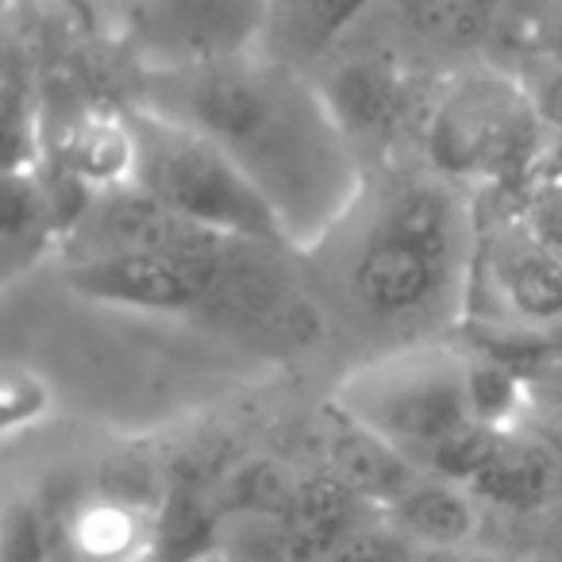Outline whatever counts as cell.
<instances>
[{"mask_svg":"<svg viewBox=\"0 0 562 562\" xmlns=\"http://www.w3.org/2000/svg\"><path fill=\"white\" fill-rule=\"evenodd\" d=\"M301 477L293 474L281 459H239L232 474L212 493L224 516H250L266 524H290L293 505H297Z\"/></svg>","mask_w":562,"mask_h":562,"instance_id":"cell-15","label":"cell"},{"mask_svg":"<svg viewBox=\"0 0 562 562\" xmlns=\"http://www.w3.org/2000/svg\"><path fill=\"white\" fill-rule=\"evenodd\" d=\"M485 281L513 321H562V250L551 247L536 227H501L485 255Z\"/></svg>","mask_w":562,"mask_h":562,"instance_id":"cell-8","label":"cell"},{"mask_svg":"<svg viewBox=\"0 0 562 562\" xmlns=\"http://www.w3.org/2000/svg\"><path fill=\"white\" fill-rule=\"evenodd\" d=\"M321 101L331 124L351 135H385L401 120L408 101L405 70L390 55H359L328 74Z\"/></svg>","mask_w":562,"mask_h":562,"instance_id":"cell-13","label":"cell"},{"mask_svg":"<svg viewBox=\"0 0 562 562\" xmlns=\"http://www.w3.org/2000/svg\"><path fill=\"white\" fill-rule=\"evenodd\" d=\"M239 247L227 235L201 227L196 220L173 212L158 196L139 186L109 189L89 196L81 216L63 235L66 262L112 255H181V258H216Z\"/></svg>","mask_w":562,"mask_h":562,"instance_id":"cell-5","label":"cell"},{"mask_svg":"<svg viewBox=\"0 0 562 562\" xmlns=\"http://www.w3.org/2000/svg\"><path fill=\"white\" fill-rule=\"evenodd\" d=\"M150 109L224 147L270 196L290 239L328 227L355 189L344 132L321 93H305L290 74L212 58L166 78Z\"/></svg>","mask_w":562,"mask_h":562,"instance_id":"cell-1","label":"cell"},{"mask_svg":"<svg viewBox=\"0 0 562 562\" xmlns=\"http://www.w3.org/2000/svg\"><path fill=\"white\" fill-rule=\"evenodd\" d=\"M336 405L397 443L416 467L474 420L470 362L443 347H416L362 367L336 390Z\"/></svg>","mask_w":562,"mask_h":562,"instance_id":"cell-4","label":"cell"},{"mask_svg":"<svg viewBox=\"0 0 562 562\" xmlns=\"http://www.w3.org/2000/svg\"><path fill=\"white\" fill-rule=\"evenodd\" d=\"M562 485V454L543 436H531L520 428H497L493 447L467 490L477 501H490L501 508L531 513L559 497Z\"/></svg>","mask_w":562,"mask_h":562,"instance_id":"cell-10","label":"cell"},{"mask_svg":"<svg viewBox=\"0 0 562 562\" xmlns=\"http://www.w3.org/2000/svg\"><path fill=\"white\" fill-rule=\"evenodd\" d=\"M401 539L405 536H401L393 524L390 528H370V524H362L359 531H351V536L328 554V562H405L401 559V554H405Z\"/></svg>","mask_w":562,"mask_h":562,"instance_id":"cell-25","label":"cell"},{"mask_svg":"<svg viewBox=\"0 0 562 562\" xmlns=\"http://www.w3.org/2000/svg\"><path fill=\"white\" fill-rule=\"evenodd\" d=\"M493 4H497V9H501V4H516V0H493Z\"/></svg>","mask_w":562,"mask_h":562,"instance_id":"cell-27","label":"cell"},{"mask_svg":"<svg viewBox=\"0 0 562 562\" xmlns=\"http://www.w3.org/2000/svg\"><path fill=\"white\" fill-rule=\"evenodd\" d=\"M181 16L196 35H212V55L227 50V40L247 35L262 16L266 0H178Z\"/></svg>","mask_w":562,"mask_h":562,"instance_id":"cell-22","label":"cell"},{"mask_svg":"<svg viewBox=\"0 0 562 562\" xmlns=\"http://www.w3.org/2000/svg\"><path fill=\"white\" fill-rule=\"evenodd\" d=\"M224 508L212 493L170 490L158 505V554L162 562H201L216 551Z\"/></svg>","mask_w":562,"mask_h":562,"instance_id":"cell-17","label":"cell"},{"mask_svg":"<svg viewBox=\"0 0 562 562\" xmlns=\"http://www.w3.org/2000/svg\"><path fill=\"white\" fill-rule=\"evenodd\" d=\"M243 247V243H239ZM232 255L181 258V255H112L66 262V281L97 305L132 313H196L220 301L227 285Z\"/></svg>","mask_w":562,"mask_h":562,"instance_id":"cell-6","label":"cell"},{"mask_svg":"<svg viewBox=\"0 0 562 562\" xmlns=\"http://www.w3.org/2000/svg\"><path fill=\"white\" fill-rule=\"evenodd\" d=\"M70 562H147L158 554V513L112 497H81L50 520Z\"/></svg>","mask_w":562,"mask_h":562,"instance_id":"cell-11","label":"cell"},{"mask_svg":"<svg viewBox=\"0 0 562 562\" xmlns=\"http://www.w3.org/2000/svg\"><path fill=\"white\" fill-rule=\"evenodd\" d=\"M50 405H55V393H50V385L32 367L4 370V382H0V424H4V436L16 439L20 431L35 428L50 413Z\"/></svg>","mask_w":562,"mask_h":562,"instance_id":"cell-21","label":"cell"},{"mask_svg":"<svg viewBox=\"0 0 562 562\" xmlns=\"http://www.w3.org/2000/svg\"><path fill=\"white\" fill-rule=\"evenodd\" d=\"M385 520L405 539L454 551V547L470 543V536L477 531V497L454 477L420 470L408 482V490L385 508Z\"/></svg>","mask_w":562,"mask_h":562,"instance_id":"cell-14","label":"cell"},{"mask_svg":"<svg viewBox=\"0 0 562 562\" xmlns=\"http://www.w3.org/2000/svg\"><path fill=\"white\" fill-rule=\"evenodd\" d=\"M4 255H9V270H16L20 258H32L47 247L50 235L63 239L66 224L58 220V204L50 189L35 178V170H9V186H4Z\"/></svg>","mask_w":562,"mask_h":562,"instance_id":"cell-16","label":"cell"},{"mask_svg":"<svg viewBox=\"0 0 562 562\" xmlns=\"http://www.w3.org/2000/svg\"><path fill=\"white\" fill-rule=\"evenodd\" d=\"M543 47L562 63V0H547V27H543Z\"/></svg>","mask_w":562,"mask_h":562,"instance_id":"cell-26","label":"cell"},{"mask_svg":"<svg viewBox=\"0 0 562 562\" xmlns=\"http://www.w3.org/2000/svg\"><path fill=\"white\" fill-rule=\"evenodd\" d=\"M551 132L539 124L520 78L474 74L447 89L424 127L428 162L443 181L508 186L539 170Z\"/></svg>","mask_w":562,"mask_h":562,"instance_id":"cell-3","label":"cell"},{"mask_svg":"<svg viewBox=\"0 0 562 562\" xmlns=\"http://www.w3.org/2000/svg\"><path fill=\"white\" fill-rule=\"evenodd\" d=\"M139 166L132 186L235 243L290 239L270 196L209 135L155 109H132Z\"/></svg>","mask_w":562,"mask_h":562,"instance_id":"cell-2","label":"cell"},{"mask_svg":"<svg viewBox=\"0 0 562 562\" xmlns=\"http://www.w3.org/2000/svg\"><path fill=\"white\" fill-rule=\"evenodd\" d=\"M97 493L112 501H127V505L139 508H155L166 501L170 493V477H166V467L143 459V454H116L101 467V477H97Z\"/></svg>","mask_w":562,"mask_h":562,"instance_id":"cell-19","label":"cell"},{"mask_svg":"<svg viewBox=\"0 0 562 562\" xmlns=\"http://www.w3.org/2000/svg\"><path fill=\"white\" fill-rule=\"evenodd\" d=\"M470 408L485 428H516V413L524 408L520 378L497 362H470Z\"/></svg>","mask_w":562,"mask_h":562,"instance_id":"cell-20","label":"cell"},{"mask_svg":"<svg viewBox=\"0 0 562 562\" xmlns=\"http://www.w3.org/2000/svg\"><path fill=\"white\" fill-rule=\"evenodd\" d=\"M416 27L447 47H482L497 32L493 0H408Z\"/></svg>","mask_w":562,"mask_h":562,"instance_id":"cell-18","label":"cell"},{"mask_svg":"<svg viewBox=\"0 0 562 562\" xmlns=\"http://www.w3.org/2000/svg\"><path fill=\"white\" fill-rule=\"evenodd\" d=\"M297 4V24L305 40L328 43L367 9L370 0H293Z\"/></svg>","mask_w":562,"mask_h":562,"instance_id":"cell-24","label":"cell"},{"mask_svg":"<svg viewBox=\"0 0 562 562\" xmlns=\"http://www.w3.org/2000/svg\"><path fill=\"white\" fill-rule=\"evenodd\" d=\"M135 166H139V139H135L132 112L93 109L63 127L58 170L89 196L132 186Z\"/></svg>","mask_w":562,"mask_h":562,"instance_id":"cell-12","label":"cell"},{"mask_svg":"<svg viewBox=\"0 0 562 562\" xmlns=\"http://www.w3.org/2000/svg\"><path fill=\"white\" fill-rule=\"evenodd\" d=\"M324 470H331L347 490H355L378 513H385L420 474V467L397 443L378 436L339 405H331L328 428H324Z\"/></svg>","mask_w":562,"mask_h":562,"instance_id":"cell-9","label":"cell"},{"mask_svg":"<svg viewBox=\"0 0 562 562\" xmlns=\"http://www.w3.org/2000/svg\"><path fill=\"white\" fill-rule=\"evenodd\" d=\"M451 258L431 255L378 224L351 266V293L367 316L397 324L436 305L451 285Z\"/></svg>","mask_w":562,"mask_h":562,"instance_id":"cell-7","label":"cell"},{"mask_svg":"<svg viewBox=\"0 0 562 562\" xmlns=\"http://www.w3.org/2000/svg\"><path fill=\"white\" fill-rule=\"evenodd\" d=\"M520 86L536 109L539 124L551 135H562V63L554 55L531 58L528 70L520 74Z\"/></svg>","mask_w":562,"mask_h":562,"instance_id":"cell-23","label":"cell"}]
</instances>
